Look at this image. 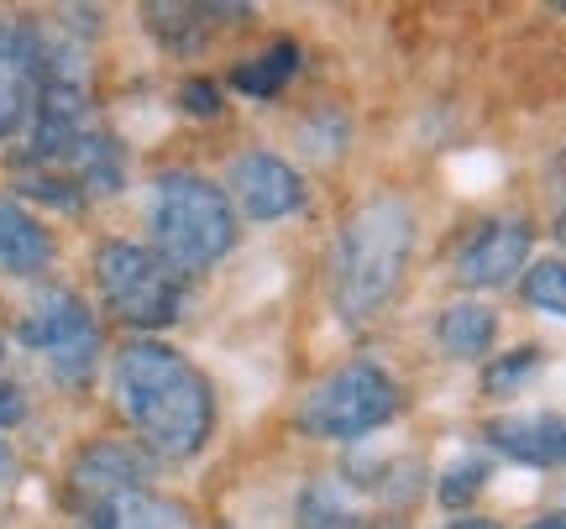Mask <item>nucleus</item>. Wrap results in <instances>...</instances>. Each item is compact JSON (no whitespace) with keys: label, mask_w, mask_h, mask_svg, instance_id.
Instances as JSON below:
<instances>
[{"label":"nucleus","mask_w":566,"mask_h":529,"mask_svg":"<svg viewBox=\"0 0 566 529\" xmlns=\"http://www.w3.org/2000/svg\"><path fill=\"white\" fill-rule=\"evenodd\" d=\"M179 105L189 110V116H216V110H221V89H216L210 80H189L179 89Z\"/></svg>","instance_id":"21"},{"label":"nucleus","mask_w":566,"mask_h":529,"mask_svg":"<svg viewBox=\"0 0 566 529\" xmlns=\"http://www.w3.org/2000/svg\"><path fill=\"white\" fill-rule=\"evenodd\" d=\"M231 200L242 204L252 221H283L304 204V179L279 152H247L231 163Z\"/></svg>","instance_id":"8"},{"label":"nucleus","mask_w":566,"mask_h":529,"mask_svg":"<svg viewBox=\"0 0 566 529\" xmlns=\"http://www.w3.org/2000/svg\"><path fill=\"white\" fill-rule=\"evenodd\" d=\"M17 116H21L17 89H11V84H0V137H11V126H17Z\"/></svg>","instance_id":"24"},{"label":"nucleus","mask_w":566,"mask_h":529,"mask_svg":"<svg viewBox=\"0 0 566 529\" xmlns=\"http://www.w3.org/2000/svg\"><path fill=\"white\" fill-rule=\"evenodd\" d=\"M436 341H441L446 357H457V362H478L493 351L499 341V315L488 305H446L436 315Z\"/></svg>","instance_id":"13"},{"label":"nucleus","mask_w":566,"mask_h":529,"mask_svg":"<svg viewBox=\"0 0 566 529\" xmlns=\"http://www.w3.org/2000/svg\"><path fill=\"white\" fill-rule=\"evenodd\" d=\"M48 263H53V236L17 200H0V267L17 278H32Z\"/></svg>","instance_id":"12"},{"label":"nucleus","mask_w":566,"mask_h":529,"mask_svg":"<svg viewBox=\"0 0 566 529\" xmlns=\"http://www.w3.org/2000/svg\"><path fill=\"white\" fill-rule=\"evenodd\" d=\"M300 42H273V47H263L258 59L237 63V74H231V84L242 89V95H252V100H273L283 84L300 74Z\"/></svg>","instance_id":"14"},{"label":"nucleus","mask_w":566,"mask_h":529,"mask_svg":"<svg viewBox=\"0 0 566 529\" xmlns=\"http://www.w3.org/2000/svg\"><path fill=\"white\" fill-rule=\"evenodd\" d=\"M95 284H101L111 315L126 320V326L158 330L179 320V305H184L179 273L163 263L158 252H147L137 242H101V252H95Z\"/></svg>","instance_id":"4"},{"label":"nucleus","mask_w":566,"mask_h":529,"mask_svg":"<svg viewBox=\"0 0 566 529\" xmlns=\"http://www.w3.org/2000/svg\"><path fill=\"white\" fill-rule=\"evenodd\" d=\"M17 53H21V21L0 17V63H17Z\"/></svg>","instance_id":"23"},{"label":"nucleus","mask_w":566,"mask_h":529,"mask_svg":"<svg viewBox=\"0 0 566 529\" xmlns=\"http://www.w3.org/2000/svg\"><path fill=\"white\" fill-rule=\"evenodd\" d=\"M84 529H200L195 509L179 498H163V493H126L111 498L101 509L84 514Z\"/></svg>","instance_id":"11"},{"label":"nucleus","mask_w":566,"mask_h":529,"mask_svg":"<svg viewBox=\"0 0 566 529\" xmlns=\"http://www.w3.org/2000/svg\"><path fill=\"white\" fill-rule=\"evenodd\" d=\"M11 472H17V462H11V451H6V441H0V483H6Z\"/></svg>","instance_id":"26"},{"label":"nucleus","mask_w":566,"mask_h":529,"mask_svg":"<svg viewBox=\"0 0 566 529\" xmlns=\"http://www.w3.org/2000/svg\"><path fill=\"white\" fill-rule=\"evenodd\" d=\"M535 372H541V347H520V351H509V357H499V362L488 367L483 388L488 393H514V388H525Z\"/></svg>","instance_id":"18"},{"label":"nucleus","mask_w":566,"mask_h":529,"mask_svg":"<svg viewBox=\"0 0 566 529\" xmlns=\"http://www.w3.org/2000/svg\"><path fill=\"white\" fill-rule=\"evenodd\" d=\"M357 509L342 483H310L300 498V529H357Z\"/></svg>","instance_id":"16"},{"label":"nucleus","mask_w":566,"mask_h":529,"mask_svg":"<svg viewBox=\"0 0 566 529\" xmlns=\"http://www.w3.org/2000/svg\"><path fill=\"white\" fill-rule=\"evenodd\" d=\"M17 336L21 347L48 357L59 383H84L95 372V357H101V330L90 320L84 299L69 294V288H42L38 299L27 305V315H21Z\"/></svg>","instance_id":"6"},{"label":"nucleus","mask_w":566,"mask_h":529,"mask_svg":"<svg viewBox=\"0 0 566 529\" xmlns=\"http://www.w3.org/2000/svg\"><path fill=\"white\" fill-rule=\"evenodd\" d=\"M21 194H32V200H42V204H59V210H80L84 204L80 183L53 173V168H32V173L21 179Z\"/></svg>","instance_id":"20"},{"label":"nucleus","mask_w":566,"mask_h":529,"mask_svg":"<svg viewBox=\"0 0 566 529\" xmlns=\"http://www.w3.org/2000/svg\"><path fill=\"white\" fill-rule=\"evenodd\" d=\"M451 529H499L493 519H462V525H451Z\"/></svg>","instance_id":"27"},{"label":"nucleus","mask_w":566,"mask_h":529,"mask_svg":"<svg viewBox=\"0 0 566 529\" xmlns=\"http://www.w3.org/2000/svg\"><path fill=\"white\" fill-rule=\"evenodd\" d=\"M530 529H566V514H546V519H535Z\"/></svg>","instance_id":"25"},{"label":"nucleus","mask_w":566,"mask_h":529,"mask_svg":"<svg viewBox=\"0 0 566 529\" xmlns=\"http://www.w3.org/2000/svg\"><path fill=\"white\" fill-rule=\"evenodd\" d=\"M409 252H415V210L405 194H373L363 210H352L336 246V315L352 326L378 315L394 299V288L405 284Z\"/></svg>","instance_id":"2"},{"label":"nucleus","mask_w":566,"mask_h":529,"mask_svg":"<svg viewBox=\"0 0 566 529\" xmlns=\"http://www.w3.org/2000/svg\"><path fill=\"white\" fill-rule=\"evenodd\" d=\"M483 441L525 467H566V414H504L488 420Z\"/></svg>","instance_id":"10"},{"label":"nucleus","mask_w":566,"mask_h":529,"mask_svg":"<svg viewBox=\"0 0 566 529\" xmlns=\"http://www.w3.org/2000/svg\"><path fill=\"white\" fill-rule=\"evenodd\" d=\"M0 357H6V341H0Z\"/></svg>","instance_id":"29"},{"label":"nucleus","mask_w":566,"mask_h":529,"mask_svg":"<svg viewBox=\"0 0 566 529\" xmlns=\"http://www.w3.org/2000/svg\"><path fill=\"white\" fill-rule=\"evenodd\" d=\"M399 414V383L378 362H346L300 404V430L315 441H357Z\"/></svg>","instance_id":"5"},{"label":"nucleus","mask_w":566,"mask_h":529,"mask_svg":"<svg viewBox=\"0 0 566 529\" xmlns=\"http://www.w3.org/2000/svg\"><path fill=\"white\" fill-rule=\"evenodd\" d=\"M147 225H153V252L174 273H205L221 263L231 242H237V210L231 194L216 189L200 173H158L153 179V200H147Z\"/></svg>","instance_id":"3"},{"label":"nucleus","mask_w":566,"mask_h":529,"mask_svg":"<svg viewBox=\"0 0 566 529\" xmlns=\"http://www.w3.org/2000/svg\"><path fill=\"white\" fill-rule=\"evenodd\" d=\"M556 242L566 246V210H562V215H556Z\"/></svg>","instance_id":"28"},{"label":"nucleus","mask_w":566,"mask_h":529,"mask_svg":"<svg viewBox=\"0 0 566 529\" xmlns=\"http://www.w3.org/2000/svg\"><path fill=\"white\" fill-rule=\"evenodd\" d=\"M21 414H27V399H21L17 383H0V430L21 425Z\"/></svg>","instance_id":"22"},{"label":"nucleus","mask_w":566,"mask_h":529,"mask_svg":"<svg viewBox=\"0 0 566 529\" xmlns=\"http://www.w3.org/2000/svg\"><path fill=\"white\" fill-rule=\"evenodd\" d=\"M116 399L137 425L142 451L163 462H189L216 430V393L200 367L163 341H132L116 351Z\"/></svg>","instance_id":"1"},{"label":"nucleus","mask_w":566,"mask_h":529,"mask_svg":"<svg viewBox=\"0 0 566 529\" xmlns=\"http://www.w3.org/2000/svg\"><path fill=\"white\" fill-rule=\"evenodd\" d=\"M525 299L535 309L556 315V320H566V263H556V257H546V263H530Z\"/></svg>","instance_id":"17"},{"label":"nucleus","mask_w":566,"mask_h":529,"mask_svg":"<svg viewBox=\"0 0 566 529\" xmlns=\"http://www.w3.org/2000/svg\"><path fill=\"white\" fill-rule=\"evenodd\" d=\"M147 472H153V456L142 446H132V441H95L69 467V498L90 514L101 504H111V498L142 493L147 488Z\"/></svg>","instance_id":"7"},{"label":"nucleus","mask_w":566,"mask_h":529,"mask_svg":"<svg viewBox=\"0 0 566 529\" xmlns=\"http://www.w3.org/2000/svg\"><path fill=\"white\" fill-rule=\"evenodd\" d=\"M205 6H147V32L163 42V47H174V53H195L205 42Z\"/></svg>","instance_id":"15"},{"label":"nucleus","mask_w":566,"mask_h":529,"mask_svg":"<svg viewBox=\"0 0 566 529\" xmlns=\"http://www.w3.org/2000/svg\"><path fill=\"white\" fill-rule=\"evenodd\" d=\"M483 483H488V462L483 456H462V462L446 467V477H441V504L446 509H462V504H472V498L483 493Z\"/></svg>","instance_id":"19"},{"label":"nucleus","mask_w":566,"mask_h":529,"mask_svg":"<svg viewBox=\"0 0 566 529\" xmlns=\"http://www.w3.org/2000/svg\"><path fill=\"white\" fill-rule=\"evenodd\" d=\"M530 242L535 231L525 221H488L457 257V278L467 288H504L509 278H520L530 263Z\"/></svg>","instance_id":"9"}]
</instances>
